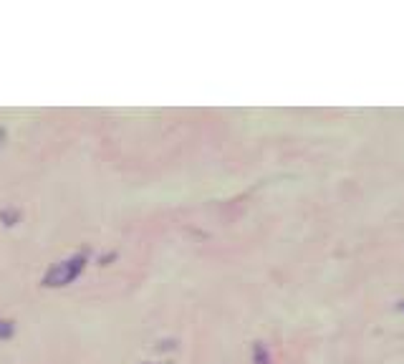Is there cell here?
<instances>
[{
    "mask_svg": "<svg viewBox=\"0 0 404 364\" xmlns=\"http://www.w3.org/2000/svg\"><path fill=\"white\" fill-rule=\"evenodd\" d=\"M81 258H74V260H66V263H61V266H56L51 273L46 276V283L48 286H64V283H69L71 278H76V273L81 271Z\"/></svg>",
    "mask_w": 404,
    "mask_h": 364,
    "instance_id": "obj_1",
    "label": "cell"
},
{
    "mask_svg": "<svg viewBox=\"0 0 404 364\" xmlns=\"http://www.w3.org/2000/svg\"><path fill=\"white\" fill-rule=\"evenodd\" d=\"M13 334V326L8 321H0V339H6V336Z\"/></svg>",
    "mask_w": 404,
    "mask_h": 364,
    "instance_id": "obj_2",
    "label": "cell"
},
{
    "mask_svg": "<svg viewBox=\"0 0 404 364\" xmlns=\"http://www.w3.org/2000/svg\"><path fill=\"white\" fill-rule=\"evenodd\" d=\"M402 309H404V301H402Z\"/></svg>",
    "mask_w": 404,
    "mask_h": 364,
    "instance_id": "obj_3",
    "label": "cell"
}]
</instances>
